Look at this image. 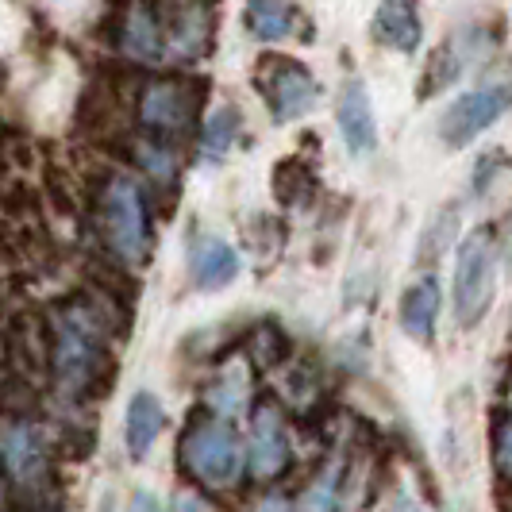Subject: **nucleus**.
Here are the masks:
<instances>
[{"mask_svg":"<svg viewBox=\"0 0 512 512\" xmlns=\"http://www.w3.org/2000/svg\"><path fill=\"white\" fill-rule=\"evenodd\" d=\"M512 108V81H489L470 93H462L439 120V135L447 147H466L470 139H478L486 128H493L505 112Z\"/></svg>","mask_w":512,"mask_h":512,"instance_id":"0eeeda50","label":"nucleus"},{"mask_svg":"<svg viewBox=\"0 0 512 512\" xmlns=\"http://www.w3.org/2000/svg\"><path fill=\"white\" fill-rule=\"evenodd\" d=\"M235 135H239V112H235L231 104H220V108L212 112V120L205 124V135H201V154H205L208 162H220V158L231 151Z\"/></svg>","mask_w":512,"mask_h":512,"instance_id":"aec40b11","label":"nucleus"},{"mask_svg":"<svg viewBox=\"0 0 512 512\" xmlns=\"http://www.w3.org/2000/svg\"><path fill=\"white\" fill-rule=\"evenodd\" d=\"M97 231L104 247L116 262H143L151 247V228H147V205L139 185L124 174L104 178L97 189Z\"/></svg>","mask_w":512,"mask_h":512,"instance_id":"7ed1b4c3","label":"nucleus"},{"mask_svg":"<svg viewBox=\"0 0 512 512\" xmlns=\"http://www.w3.org/2000/svg\"><path fill=\"white\" fill-rule=\"evenodd\" d=\"M293 447H289V432H285V416L278 401H258L255 416H251V474L258 482H274L289 470Z\"/></svg>","mask_w":512,"mask_h":512,"instance_id":"1a4fd4ad","label":"nucleus"},{"mask_svg":"<svg viewBox=\"0 0 512 512\" xmlns=\"http://www.w3.org/2000/svg\"><path fill=\"white\" fill-rule=\"evenodd\" d=\"M439 320V282L428 274L420 282H412L401 297V328L416 339V343H432Z\"/></svg>","mask_w":512,"mask_h":512,"instance_id":"f3484780","label":"nucleus"},{"mask_svg":"<svg viewBox=\"0 0 512 512\" xmlns=\"http://www.w3.org/2000/svg\"><path fill=\"white\" fill-rule=\"evenodd\" d=\"M374 39L382 47H393L401 54H412L420 47V16L412 8V0H382V8L374 12Z\"/></svg>","mask_w":512,"mask_h":512,"instance_id":"2eb2a0df","label":"nucleus"},{"mask_svg":"<svg viewBox=\"0 0 512 512\" xmlns=\"http://www.w3.org/2000/svg\"><path fill=\"white\" fill-rule=\"evenodd\" d=\"M4 347H8V374H16L31 385H43L54 374L51 320H39L35 312L8 320V343Z\"/></svg>","mask_w":512,"mask_h":512,"instance_id":"6e6552de","label":"nucleus"},{"mask_svg":"<svg viewBox=\"0 0 512 512\" xmlns=\"http://www.w3.org/2000/svg\"><path fill=\"white\" fill-rule=\"evenodd\" d=\"M239 274V255L220 235H197L189 247V278L197 289H224Z\"/></svg>","mask_w":512,"mask_h":512,"instance_id":"f8f14e48","label":"nucleus"},{"mask_svg":"<svg viewBox=\"0 0 512 512\" xmlns=\"http://www.w3.org/2000/svg\"><path fill=\"white\" fill-rule=\"evenodd\" d=\"M493 466L505 482H512V416H497L493 424Z\"/></svg>","mask_w":512,"mask_h":512,"instance_id":"4be33fe9","label":"nucleus"},{"mask_svg":"<svg viewBox=\"0 0 512 512\" xmlns=\"http://www.w3.org/2000/svg\"><path fill=\"white\" fill-rule=\"evenodd\" d=\"M335 120H339V131H343V143L351 147V154H374L378 147V124H374V108H370V97H366V85L362 81H347L343 93H339V104H335Z\"/></svg>","mask_w":512,"mask_h":512,"instance_id":"9b49d317","label":"nucleus"},{"mask_svg":"<svg viewBox=\"0 0 512 512\" xmlns=\"http://www.w3.org/2000/svg\"><path fill=\"white\" fill-rule=\"evenodd\" d=\"M162 27L170 58H197L208 47V12L201 0H181L170 16H162Z\"/></svg>","mask_w":512,"mask_h":512,"instance_id":"ddd939ff","label":"nucleus"},{"mask_svg":"<svg viewBox=\"0 0 512 512\" xmlns=\"http://www.w3.org/2000/svg\"><path fill=\"white\" fill-rule=\"evenodd\" d=\"M266 101H270V112L278 124H289L297 116H305L316 108L320 101V85L316 77L308 74L305 66L289 62V58H266Z\"/></svg>","mask_w":512,"mask_h":512,"instance_id":"9d476101","label":"nucleus"},{"mask_svg":"<svg viewBox=\"0 0 512 512\" xmlns=\"http://www.w3.org/2000/svg\"><path fill=\"white\" fill-rule=\"evenodd\" d=\"M247 27L262 43H282V39L297 35L301 16H297L293 0H251L247 4Z\"/></svg>","mask_w":512,"mask_h":512,"instance_id":"a211bd4d","label":"nucleus"},{"mask_svg":"<svg viewBox=\"0 0 512 512\" xmlns=\"http://www.w3.org/2000/svg\"><path fill=\"white\" fill-rule=\"evenodd\" d=\"M4 486H8V505L12 509H54L51 455L43 436L27 424V416H8L4 424Z\"/></svg>","mask_w":512,"mask_h":512,"instance_id":"f03ea898","label":"nucleus"},{"mask_svg":"<svg viewBox=\"0 0 512 512\" xmlns=\"http://www.w3.org/2000/svg\"><path fill=\"white\" fill-rule=\"evenodd\" d=\"M162 424H166L162 401L154 397L151 389H139L128 401V420H124V443H128L131 459L143 462L151 455L158 436H162Z\"/></svg>","mask_w":512,"mask_h":512,"instance_id":"4468645a","label":"nucleus"},{"mask_svg":"<svg viewBox=\"0 0 512 512\" xmlns=\"http://www.w3.org/2000/svg\"><path fill=\"white\" fill-rule=\"evenodd\" d=\"M201 85L181 77H158L139 93V120L158 139H178L197 124Z\"/></svg>","mask_w":512,"mask_h":512,"instance_id":"423d86ee","label":"nucleus"},{"mask_svg":"<svg viewBox=\"0 0 512 512\" xmlns=\"http://www.w3.org/2000/svg\"><path fill=\"white\" fill-rule=\"evenodd\" d=\"M135 162H139L154 181H170L174 178V166H178L174 151H170L166 143H154V139H139V143H135Z\"/></svg>","mask_w":512,"mask_h":512,"instance_id":"412c9836","label":"nucleus"},{"mask_svg":"<svg viewBox=\"0 0 512 512\" xmlns=\"http://www.w3.org/2000/svg\"><path fill=\"white\" fill-rule=\"evenodd\" d=\"M8 512H58V509H8Z\"/></svg>","mask_w":512,"mask_h":512,"instance_id":"a878e982","label":"nucleus"},{"mask_svg":"<svg viewBox=\"0 0 512 512\" xmlns=\"http://www.w3.org/2000/svg\"><path fill=\"white\" fill-rule=\"evenodd\" d=\"M247 347H251L247 355H251L258 370H274V366H282L289 359V339H285V332L274 320H262L251 332V339H247Z\"/></svg>","mask_w":512,"mask_h":512,"instance_id":"6ab92c4d","label":"nucleus"},{"mask_svg":"<svg viewBox=\"0 0 512 512\" xmlns=\"http://www.w3.org/2000/svg\"><path fill=\"white\" fill-rule=\"evenodd\" d=\"M120 47L135 62H154L166 54V27L162 12H154L151 4H131L128 20H124V39Z\"/></svg>","mask_w":512,"mask_h":512,"instance_id":"dca6fc26","label":"nucleus"},{"mask_svg":"<svg viewBox=\"0 0 512 512\" xmlns=\"http://www.w3.org/2000/svg\"><path fill=\"white\" fill-rule=\"evenodd\" d=\"M112 305L101 297V289H85L66 297L51 312V339H54V382L70 397H97L108 389L116 362L108 351V335L116 332L112 324Z\"/></svg>","mask_w":512,"mask_h":512,"instance_id":"f257e3e1","label":"nucleus"},{"mask_svg":"<svg viewBox=\"0 0 512 512\" xmlns=\"http://www.w3.org/2000/svg\"><path fill=\"white\" fill-rule=\"evenodd\" d=\"M178 512H208V509H205V501H197V497H181Z\"/></svg>","mask_w":512,"mask_h":512,"instance_id":"393cba45","label":"nucleus"},{"mask_svg":"<svg viewBox=\"0 0 512 512\" xmlns=\"http://www.w3.org/2000/svg\"><path fill=\"white\" fill-rule=\"evenodd\" d=\"M493 282H497V243L493 231L478 228L459 243L455 258V320L459 328H478L493 305Z\"/></svg>","mask_w":512,"mask_h":512,"instance_id":"39448f33","label":"nucleus"},{"mask_svg":"<svg viewBox=\"0 0 512 512\" xmlns=\"http://www.w3.org/2000/svg\"><path fill=\"white\" fill-rule=\"evenodd\" d=\"M178 462L193 482L208 489H224L235 482L239 474V436L228 420L212 416V412H197L181 436Z\"/></svg>","mask_w":512,"mask_h":512,"instance_id":"20e7f679","label":"nucleus"},{"mask_svg":"<svg viewBox=\"0 0 512 512\" xmlns=\"http://www.w3.org/2000/svg\"><path fill=\"white\" fill-rule=\"evenodd\" d=\"M405 512H420V509H405Z\"/></svg>","mask_w":512,"mask_h":512,"instance_id":"cd10ccee","label":"nucleus"},{"mask_svg":"<svg viewBox=\"0 0 512 512\" xmlns=\"http://www.w3.org/2000/svg\"><path fill=\"white\" fill-rule=\"evenodd\" d=\"M451 220H455V208H447V212H439V220H436V235H432V243H424V247H420V262H424V258H436L439 251H443V243L451 239Z\"/></svg>","mask_w":512,"mask_h":512,"instance_id":"5701e85b","label":"nucleus"},{"mask_svg":"<svg viewBox=\"0 0 512 512\" xmlns=\"http://www.w3.org/2000/svg\"><path fill=\"white\" fill-rule=\"evenodd\" d=\"M509 258H512V224H509Z\"/></svg>","mask_w":512,"mask_h":512,"instance_id":"bb28decb","label":"nucleus"},{"mask_svg":"<svg viewBox=\"0 0 512 512\" xmlns=\"http://www.w3.org/2000/svg\"><path fill=\"white\" fill-rule=\"evenodd\" d=\"M131 512H162V505L154 501V493H147V489H139V493L131 497Z\"/></svg>","mask_w":512,"mask_h":512,"instance_id":"b1692460","label":"nucleus"}]
</instances>
